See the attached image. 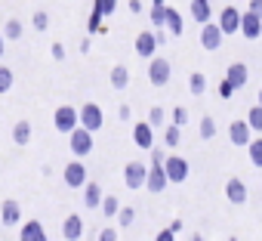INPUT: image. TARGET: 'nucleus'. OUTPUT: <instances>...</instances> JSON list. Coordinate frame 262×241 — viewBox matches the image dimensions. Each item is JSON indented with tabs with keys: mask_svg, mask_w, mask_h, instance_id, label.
Masks as SVG:
<instances>
[{
	"mask_svg": "<svg viewBox=\"0 0 262 241\" xmlns=\"http://www.w3.org/2000/svg\"><path fill=\"white\" fill-rule=\"evenodd\" d=\"M170 74H173L170 59L155 56V59L148 62V81H151V87H167V84H170Z\"/></svg>",
	"mask_w": 262,
	"mask_h": 241,
	"instance_id": "nucleus-6",
	"label": "nucleus"
},
{
	"mask_svg": "<svg viewBox=\"0 0 262 241\" xmlns=\"http://www.w3.org/2000/svg\"><path fill=\"white\" fill-rule=\"evenodd\" d=\"M241 37H247V41L262 37V19H259V16H253L250 10H247V13H241Z\"/></svg>",
	"mask_w": 262,
	"mask_h": 241,
	"instance_id": "nucleus-12",
	"label": "nucleus"
},
{
	"mask_svg": "<svg viewBox=\"0 0 262 241\" xmlns=\"http://www.w3.org/2000/svg\"><path fill=\"white\" fill-rule=\"evenodd\" d=\"M216 25L222 28V34H241V10L237 7H222Z\"/></svg>",
	"mask_w": 262,
	"mask_h": 241,
	"instance_id": "nucleus-9",
	"label": "nucleus"
},
{
	"mask_svg": "<svg viewBox=\"0 0 262 241\" xmlns=\"http://www.w3.org/2000/svg\"><path fill=\"white\" fill-rule=\"evenodd\" d=\"M164 173L170 183H185L188 179V161L179 158V155H167L164 158Z\"/></svg>",
	"mask_w": 262,
	"mask_h": 241,
	"instance_id": "nucleus-7",
	"label": "nucleus"
},
{
	"mask_svg": "<svg viewBox=\"0 0 262 241\" xmlns=\"http://www.w3.org/2000/svg\"><path fill=\"white\" fill-rule=\"evenodd\" d=\"M0 219H4V226H16L22 219V204L16 198H7L4 204H0Z\"/></svg>",
	"mask_w": 262,
	"mask_h": 241,
	"instance_id": "nucleus-19",
	"label": "nucleus"
},
{
	"mask_svg": "<svg viewBox=\"0 0 262 241\" xmlns=\"http://www.w3.org/2000/svg\"><path fill=\"white\" fill-rule=\"evenodd\" d=\"M188 13H191V19H194V22H201V28L213 19V7H210V0H191V4H188Z\"/></svg>",
	"mask_w": 262,
	"mask_h": 241,
	"instance_id": "nucleus-20",
	"label": "nucleus"
},
{
	"mask_svg": "<svg viewBox=\"0 0 262 241\" xmlns=\"http://www.w3.org/2000/svg\"><path fill=\"white\" fill-rule=\"evenodd\" d=\"M19 241H50V238H47V229H43L40 219H28L19 229Z\"/></svg>",
	"mask_w": 262,
	"mask_h": 241,
	"instance_id": "nucleus-17",
	"label": "nucleus"
},
{
	"mask_svg": "<svg viewBox=\"0 0 262 241\" xmlns=\"http://www.w3.org/2000/svg\"><path fill=\"white\" fill-rule=\"evenodd\" d=\"M188 241H207V238H204L201 232H191V235H188Z\"/></svg>",
	"mask_w": 262,
	"mask_h": 241,
	"instance_id": "nucleus-48",
	"label": "nucleus"
},
{
	"mask_svg": "<svg viewBox=\"0 0 262 241\" xmlns=\"http://www.w3.org/2000/svg\"><path fill=\"white\" fill-rule=\"evenodd\" d=\"M204 90H207V74L204 71H191L188 74V93L191 96H201Z\"/></svg>",
	"mask_w": 262,
	"mask_h": 241,
	"instance_id": "nucleus-25",
	"label": "nucleus"
},
{
	"mask_svg": "<svg viewBox=\"0 0 262 241\" xmlns=\"http://www.w3.org/2000/svg\"><path fill=\"white\" fill-rule=\"evenodd\" d=\"M86 31H90V34H105V31H108V28H105V19H102V13L90 10V19H86Z\"/></svg>",
	"mask_w": 262,
	"mask_h": 241,
	"instance_id": "nucleus-26",
	"label": "nucleus"
},
{
	"mask_svg": "<svg viewBox=\"0 0 262 241\" xmlns=\"http://www.w3.org/2000/svg\"><path fill=\"white\" fill-rule=\"evenodd\" d=\"M185 120H188V108H185V105H176V108H173V124L182 127Z\"/></svg>",
	"mask_w": 262,
	"mask_h": 241,
	"instance_id": "nucleus-38",
	"label": "nucleus"
},
{
	"mask_svg": "<svg viewBox=\"0 0 262 241\" xmlns=\"http://www.w3.org/2000/svg\"><path fill=\"white\" fill-rule=\"evenodd\" d=\"M155 241H176V235H173L170 229H161V232L155 235Z\"/></svg>",
	"mask_w": 262,
	"mask_h": 241,
	"instance_id": "nucleus-43",
	"label": "nucleus"
},
{
	"mask_svg": "<svg viewBox=\"0 0 262 241\" xmlns=\"http://www.w3.org/2000/svg\"><path fill=\"white\" fill-rule=\"evenodd\" d=\"M31 25H34L37 31H47V28H50V13H43V10H37V13L31 16Z\"/></svg>",
	"mask_w": 262,
	"mask_h": 241,
	"instance_id": "nucleus-37",
	"label": "nucleus"
},
{
	"mask_svg": "<svg viewBox=\"0 0 262 241\" xmlns=\"http://www.w3.org/2000/svg\"><path fill=\"white\" fill-rule=\"evenodd\" d=\"M13 143H16V146H28V143H31V124H28V120H16V127H13Z\"/></svg>",
	"mask_w": 262,
	"mask_h": 241,
	"instance_id": "nucleus-24",
	"label": "nucleus"
},
{
	"mask_svg": "<svg viewBox=\"0 0 262 241\" xmlns=\"http://www.w3.org/2000/svg\"><path fill=\"white\" fill-rule=\"evenodd\" d=\"M219 96H222V99H231V96H234V87H231L228 81H222V84H219Z\"/></svg>",
	"mask_w": 262,
	"mask_h": 241,
	"instance_id": "nucleus-41",
	"label": "nucleus"
},
{
	"mask_svg": "<svg viewBox=\"0 0 262 241\" xmlns=\"http://www.w3.org/2000/svg\"><path fill=\"white\" fill-rule=\"evenodd\" d=\"M133 143H136L139 149H145V152L155 149V130H151L148 120H139V124L133 127Z\"/></svg>",
	"mask_w": 262,
	"mask_h": 241,
	"instance_id": "nucleus-13",
	"label": "nucleus"
},
{
	"mask_svg": "<svg viewBox=\"0 0 262 241\" xmlns=\"http://www.w3.org/2000/svg\"><path fill=\"white\" fill-rule=\"evenodd\" d=\"M93 10L102 13V19H111L117 10V0H93Z\"/></svg>",
	"mask_w": 262,
	"mask_h": 241,
	"instance_id": "nucleus-29",
	"label": "nucleus"
},
{
	"mask_svg": "<svg viewBox=\"0 0 262 241\" xmlns=\"http://www.w3.org/2000/svg\"><path fill=\"white\" fill-rule=\"evenodd\" d=\"M126 84H129V68L117 62V65L111 68V87H114V90H126Z\"/></svg>",
	"mask_w": 262,
	"mask_h": 241,
	"instance_id": "nucleus-23",
	"label": "nucleus"
},
{
	"mask_svg": "<svg viewBox=\"0 0 262 241\" xmlns=\"http://www.w3.org/2000/svg\"><path fill=\"white\" fill-rule=\"evenodd\" d=\"M120 207H123V204H120V201H117L114 195H105V198H102V207H99V210H102L105 216H117V213H120Z\"/></svg>",
	"mask_w": 262,
	"mask_h": 241,
	"instance_id": "nucleus-30",
	"label": "nucleus"
},
{
	"mask_svg": "<svg viewBox=\"0 0 262 241\" xmlns=\"http://www.w3.org/2000/svg\"><path fill=\"white\" fill-rule=\"evenodd\" d=\"M179 139H182V127L167 124V127H164V146H167V149H176V146H179Z\"/></svg>",
	"mask_w": 262,
	"mask_h": 241,
	"instance_id": "nucleus-27",
	"label": "nucleus"
},
{
	"mask_svg": "<svg viewBox=\"0 0 262 241\" xmlns=\"http://www.w3.org/2000/svg\"><path fill=\"white\" fill-rule=\"evenodd\" d=\"M99 241H117V229H102L99 232Z\"/></svg>",
	"mask_w": 262,
	"mask_h": 241,
	"instance_id": "nucleus-42",
	"label": "nucleus"
},
{
	"mask_svg": "<svg viewBox=\"0 0 262 241\" xmlns=\"http://www.w3.org/2000/svg\"><path fill=\"white\" fill-rule=\"evenodd\" d=\"M164 28H167L170 34H182V16H179V10L167 7V13H164Z\"/></svg>",
	"mask_w": 262,
	"mask_h": 241,
	"instance_id": "nucleus-22",
	"label": "nucleus"
},
{
	"mask_svg": "<svg viewBox=\"0 0 262 241\" xmlns=\"http://www.w3.org/2000/svg\"><path fill=\"white\" fill-rule=\"evenodd\" d=\"M80 235H83V219H80V213H68L65 223H62V238H65V241H77Z\"/></svg>",
	"mask_w": 262,
	"mask_h": 241,
	"instance_id": "nucleus-18",
	"label": "nucleus"
},
{
	"mask_svg": "<svg viewBox=\"0 0 262 241\" xmlns=\"http://www.w3.org/2000/svg\"><path fill=\"white\" fill-rule=\"evenodd\" d=\"M19 37H22V22L19 19H10L4 25V41H19Z\"/></svg>",
	"mask_w": 262,
	"mask_h": 241,
	"instance_id": "nucleus-33",
	"label": "nucleus"
},
{
	"mask_svg": "<svg viewBox=\"0 0 262 241\" xmlns=\"http://www.w3.org/2000/svg\"><path fill=\"white\" fill-rule=\"evenodd\" d=\"M148 124H151V130L164 127V108H161V105H151V111H148Z\"/></svg>",
	"mask_w": 262,
	"mask_h": 241,
	"instance_id": "nucleus-35",
	"label": "nucleus"
},
{
	"mask_svg": "<svg viewBox=\"0 0 262 241\" xmlns=\"http://www.w3.org/2000/svg\"><path fill=\"white\" fill-rule=\"evenodd\" d=\"M164 13H167V7H151V25L155 28H164Z\"/></svg>",
	"mask_w": 262,
	"mask_h": 241,
	"instance_id": "nucleus-39",
	"label": "nucleus"
},
{
	"mask_svg": "<svg viewBox=\"0 0 262 241\" xmlns=\"http://www.w3.org/2000/svg\"><path fill=\"white\" fill-rule=\"evenodd\" d=\"M247 124H250L253 133H262V108H259V105H253V108L247 111Z\"/></svg>",
	"mask_w": 262,
	"mask_h": 241,
	"instance_id": "nucleus-31",
	"label": "nucleus"
},
{
	"mask_svg": "<svg viewBox=\"0 0 262 241\" xmlns=\"http://www.w3.org/2000/svg\"><path fill=\"white\" fill-rule=\"evenodd\" d=\"M129 114H133V111H129V105H120V108H117V117H120V120H129Z\"/></svg>",
	"mask_w": 262,
	"mask_h": 241,
	"instance_id": "nucleus-46",
	"label": "nucleus"
},
{
	"mask_svg": "<svg viewBox=\"0 0 262 241\" xmlns=\"http://www.w3.org/2000/svg\"><path fill=\"white\" fill-rule=\"evenodd\" d=\"M225 198H228L231 204H247V183H244L241 176H231V179L225 183Z\"/></svg>",
	"mask_w": 262,
	"mask_h": 241,
	"instance_id": "nucleus-16",
	"label": "nucleus"
},
{
	"mask_svg": "<svg viewBox=\"0 0 262 241\" xmlns=\"http://www.w3.org/2000/svg\"><path fill=\"white\" fill-rule=\"evenodd\" d=\"M13 84H16V74H13V68L0 65V93H10V90H13Z\"/></svg>",
	"mask_w": 262,
	"mask_h": 241,
	"instance_id": "nucleus-32",
	"label": "nucleus"
},
{
	"mask_svg": "<svg viewBox=\"0 0 262 241\" xmlns=\"http://www.w3.org/2000/svg\"><path fill=\"white\" fill-rule=\"evenodd\" d=\"M228 241H237V238H234V235H231V238H228Z\"/></svg>",
	"mask_w": 262,
	"mask_h": 241,
	"instance_id": "nucleus-51",
	"label": "nucleus"
},
{
	"mask_svg": "<svg viewBox=\"0 0 262 241\" xmlns=\"http://www.w3.org/2000/svg\"><path fill=\"white\" fill-rule=\"evenodd\" d=\"M50 53H53V59H56V62H62V59H65V44H59V41H53V47H50Z\"/></svg>",
	"mask_w": 262,
	"mask_h": 241,
	"instance_id": "nucleus-40",
	"label": "nucleus"
},
{
	"mask_svg": "<svg viewBox=\"0 0 262 241\" xmlns=\"http://www.w3.org/2000/svg\"><path fill=\"white\" fill-rule=\"evenodd\" d=\"M133 219H136V210L123 204V207H120V213H117V223H120V226L126 229V226H133Z\"/></svg>",
	"mask_w": 262,
	"mask_h": 241,
	"instance_id": "nucleus-36",
	"label": "nucleus"
},
{
	"mask_svg": "<svg viewBox=\"0 0 262 241\" xmlns=\"http://www.w3.org/2000/svg\"><path fill=\"white\" fill-rule=\"evenodd\" d=\"M142 10H145V4H142V0H129V13H136V16H139Z\"/></svg>",
	"mask_w": 262,
	"mask_h": 241,
	"instance_id": "nucleus-45",
	"label": "nucleus"
},
{
	"mask_svg": "<svg viewBox=\"0 0 262 241\" xmlns=\"http://www.w3.org/2000/svg\"><path fill=\"white\" fill-rule=\"evenodd\" d=\"M68 146H71V155H77V161H80V158L93 155V149H96V139H93V133H90V130L77 127V130L68 136Z\"/></svg>",
	"mask_w": 262,
	"mask_h": 241,
	"instance_id": "nucleus-4",
	"label": "nucleus"
},
{
	"mask_svg": "<svg viewBox=\"0 0 262 241\" xmlns=\"http://www.w3.org/2000/svg\"><path fill=\"white\" fill-rule=\"evenodd\" d=\"M222 37H225V34H222V28H219L216 22H207V25L201 28V47L210 50V53L222 47Z\"/></svg>",
	"mask_w": 262,
	"mask_h": 241,
	"instance_id": "nucleus-11",
	"label": "nucleus"
},
{
	"mask_svg": "<svg viewBox=\"0 0 262 241\" xmlns=\"http://www.w3.org/2000/svg\"><path fill=\"white\" fill-rule=\"evenodd\" d=\"M102 198L105 195H102V186L99 183H86L83 186V204L86 207H102Z\"/></svg>",
	"mask_w": 262,
	"mask_h": 241,
	"instance_id": "nucleus-21",
	"label": "nucleus"
},
{
	"mask_svg": "<svg viewBox=\"0 0 262 241\" xmlns=\"http://www.w3.org/2000/svg\"><path fill=\"white\" fill-rule=\"evenodd\" d=\"M53 127L59 130V133H74L77 127H80V111L74 108V105H59L56 111H53Z\"/></svg>",
	"mask_w": 262,
	"mask_h": 241,
	"instance_id": "nucleus-2",
	"label": "nucleus"
},
{
	"mask_svg": "<svg viewBox=\"0 0 262 241\" xmlns=\"http://www.w3.org/2000/svg\"><path fill=\"white\" fill-rule=\"evenodd\" d=\"M170 232H173V235L182 232V219H173V223H170Z\"/></svg>",
	"mask_w": 262,
	"mask_h": 241,
	"instance_id": "nucleus-47",
	"label": "nucleus"
},
{
	"mask_svg": "<svg viewBox=\"0 0 262 241\" xmlns=\"http://www.w3.org/2000/svg\"><path fill=\"white\" fill-rule=\"evenodd\" d=\"M145 179H148V164L145 161H126V167H123V186L126 189L139 192V189H145Z\"/></svg>",
	"mask_w": 262,
	"mask_h": 241,
	"instance_id": "nucleus-3",
	"label": "nucleus"
},
{
	"mask_svg": "<svg viewBox=\"0 0 262 241\" xmlns=\"http://www.w3.org/2000/svg\"><path fill=\"white\" fill-rule=\"evenodd\" d=\"M259 108H262V90H259Z\"/></svg>",
	"mask_w": 262,
	"mask_h": 241,
	"instance_id": "nucleus-50",
	"label": "nucleus"
},
{
	"mask_svg": "<svg viewBox=\"0 0 262 241\" xmlns=\"http://www.w3.org/2000/svg\"><path fill=\"white\" fill-rule=\"evenodd\" d=\"M0 56H4V31H0Z\"/></svg>",
	"mask_w": 262,
	"mask_h": 241,
	"instance_id": "nucleus-49",
	"label": "nucleus"
},
{
	"mask_svg": "<svg viewBox=\"0 0 262 241\" xmlns=\"http://www.w3.org/2000/svg\"><path fill=\"white\" fill-rule=\"evenodd\" d=\"M225 81H228L234 90H241V87H247V81H250V68H247L244 62H231L228 71H225Z\"/></svg>",
	"mask_w": 262,
	"mask_h": 241,
	"instance_id": "nucleus-15",
	"label": "nucleus"
},
{
	"mask_svg": "<svg viewBox=\"0 0 262 241\" xmlns=\"http://www.w3.org/2000/svg\"><path fill=\"white\" fill-rule=\"evenodd\" d=\"M250 13L262 19V0H250Z\"/></svg>",
	"mask_w": 262,
	"mask_h": 241,
	"instance_id": "nucleus-44",
	"label": "nucleus"
},
{
	"mask_svg": "<svg viewBox=\"0 0 262 241\" xmlns=\"http://www.w3.org/2000/svg\"><path fill=\"white\" fill-rule=\"evenodd\" d=\"M198 133H201V139H213V136H216V120H213L210 114L201 117V130H198Z\"/></svg>",
	"mask_w": 262,
	"mask_h": 241,
	"instance_id": "nucleus-34",
	"label": "nucleus"
},
{
	"mask_svg": "<svg viewBox=\"0 0 262 241\" xmlns=\"http://www.w3.org/2000/svg\"><path fill=\"white\" fill-rule=\"evenodd\" d=\"M167 186H170V179H167V173H164V149H151V167H148L145 189H148L151 195H161Z\"/></svg>",
	"mask_w": 262,
	"mask_h": 241,
	"instance_id": "nucleus-1",
	"label": "nucleus"
},
{
	"mask_svg": "<svg viewBox=\"0 0 262 241\" xmlns=\"http://www.w3.org/2000/svg\"><path fill=\"white\" fill-rule=\"evenodd\" d=\"M155 50H158V37L151 31H139V37H136V56L139 59H155Z\"/></svg>",
	"mask_w": 262,
	"mask_h": 241,
	"instance_id": "nucleus-14",
	"label": "nucleus"
},
{
	"mask_svg": "<svg viewBox=\"0 0 262 241\" xmlns=\"http://www.w3.org/2000/svg\"><path fill=\"white\" fill-rule=\"evenodd\" d=\"M228 139H231V146H237V149H247V146L253 143V130H250L247 120H231V124H228Z\"/></svg>",
	"mask_w": 262,
	"mask_h": 241,
	"instance_id": "nucleus-8",
	"label": "nucleus"
},
{
	"mask_svg": "<svg viewBox=\"0 0 262 241\" xmlns=\"http://www.w3.org/2000/svg\"><path fill=\"white\" fill-rule=\"evenodd\" d=\"M77 111H80V127H83V130H90V133L102 130V124H105L102 105H96V102H86V105H80Z\"/></svg>",
	"mask_w": 262,
	"mask_h": 241,
	"instance_id": "nucleus-5",
	"label": "nucleus"
},
{
	"mask_svg": "<svg viewBox=\"0 0 262 241\" xmlns=\"http://www.w3.org/2000/svg\"><path fill=\"white\" fill-rule=\"evenodd\" d=\"M62 176H65L68 189H83L86 186V167H83V161H68Z\"/></svg>",
	"mask_w": 262,
	"mask_h": 241,
	"instance_id": "nucleus-10",
	"label": "nucleus"
},
{
	"mask_svg": "<svg viewBox=\"0 0 262 241\" xmlns=\"http://www.w3.org/2000/svg\"><path fill=\"white\" fill-rule=\"evenodd\" d=\"M247 152H250V164L262 167V136H253V143L247 146Z\"/></svg>",
	"mask_w": 262,
	"mask_h": 241,
	"instance_id": "nucleus-28",
	"label": "nucleus"
}]
</instances>
